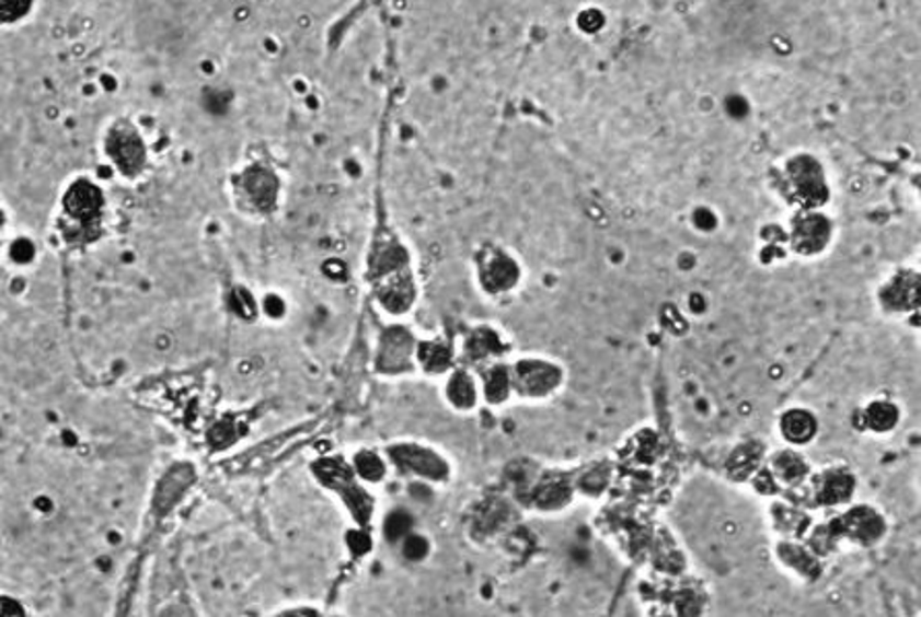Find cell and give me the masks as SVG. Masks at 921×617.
<instances>
[{"instance_id":"cell-1","label":"cell","mask_w":921,"mask_h":617,"mask_svg":"<svg viewBox=\"0 0 921 617\" xmlns=\"http://www.w3.org/2000/svg\"><path fill=\"white\" fill-rule=\"evenodd\" d=\"M773 190L792 211L827 209L832 199L825 162L813 151H794L773 167Z\"/></svg>"},{"instance_id":"cell-2","label":"cell","mask_w":921,"mask_h":617,"mask_svg":"<svg viewBox=\"0 0 921 617\" xmlns=\"http://www.w3.org/2000/svg\"><path fill=\"white\" fill-rule=\"evenodd\" d=\"M106 209L104 193L90 178L71 182L62 195V237L72 244H90L100 236Z\"/></svg>"},{"instance_id":"cell-3","label":"cell","mask_w":921,"mask_h":617,"mask_svg":"<svg viewBox=\"0 0 921 617\" xmlns=\"http://www.w3.org/2000/svg\"><path fill=\"white\" fill-rule=\"evenodd\" d=\"M785 248L802 260H816L827 255L837 240V221L827 209L792 211L783 228Z\"/></svg>"},{"instance_id":"cell-4","label":"cell","mask_w":921,"mask_h":617,"mask_svg":"<svg viewBox=\"0 0 921 617\" xmlns=\"http://www.w3.org/2000/svg\"><path fill=\"white\" fill-rule=\"evenodd\" d=\"M874 306L888 321H909L921 308V272L918 267H895L874 290Z\"/></svg>"},{"instance_id":"cell-5","label":"cell","mask_w":921,"mask_h":617,"mask_svg":"<svg viewBox=\"0 0 921 617\" xmlns=\"http://www.w3.org/2000/svg\"><path fill=\"white\" fill-rule=\"evenodd\" d=\"M834 519L829 523L837 542H848L855 547H876L883 544L890 531V521L883 510L870 502H851L843 509L834 510Z\"/></svg>"},{"instance_id":"cell-6","label":"cell","mask_w":921,"mask_h":617,"mask_svg":"<svg viewBox=\"0 0 921 617\" xmlns=\"http://www.w3.org/2000/svg\"><path fill=\"white\" fill-rule=\"evenodd\" d=\"M513 393L521 400H545L559 395L566 381L564 365L545 356H523L510 362Z\"/></svg>"},{"instance_id":"cell-7","label":"cell","mask_w":921,"mask_h":617,"mask_svg":"<svg viewBox=\"0 0 921 617\" xmlns=\"http://www.w3.org/2000/svg\"><path fill=\"white\" fill-rule=\"evenodd\" d=\"M808 502L816 510H839L851 504L860 490V475L845 461H831L813 469L806 486Z\"/></svg>"},{"instance_id":"cell-8","label":"cell","mask_w":921,"mask_h":617,"mask_svg":"<svg viewBox=\"0 0 921 617\" xmlns=\"http://www.w3.org/2000/svg\"><path fill=\"white\" fill-rule=\"evenodd\" d=\"M104 155L112 167L125 178H139L149 162V147L141 128L130 118H116L110 123L102 139Z\"/></svg>"},{"instance_id":"cell-9","label":"cell","mask_w":921,"mask_h":617,"mask_svg":"<svg viewBox=\"0 0 921 617\" xmlns=\"http://www.w3.org/2000/svg\"><path fill=\"white\" fill-rule=\"evenodd\" d=\"M523 265L500 244H486L475 255V279L490 298H505L523 283Z\"/></svg>"},{"instance_id":"cell-10","label":"cell","mask_w":921,"mask_h":617,"mask_svg":"<svg viewBox=\"0 0 921 617\" xmlns=\"http://www.w3.org/2000/svg\"><path fill=\"white\" fill-rule=\"evenodd\" d=\"M903 423V407L890 395H874L853 411V430L866 436L895 434Z\"/></svg>"},{"instance_id":"cell-11","label":"cell","mask_w":921,"mask_h":617,"mask_svg":"<svg viewBox=\"0 0 921 617\" xmlns=\"http://www.w3.org/2000/svg\"><path fill=\"white\" fill-rule=\"evenodd\" d=\"M391 461L399 472L412 473L426 481H447L451 477L449 461L422 444H399L391 449Z\"/></svg>"},{"instance_id":"cell-12","label":"cell","mask_w":921,"mask_h":617,"mask_svg":"<svg viewBox=\"0 0 921 617\" xmlns=\"http://www.w3.org/2000/svg\"><path fill=\"white\" fill-rule=\"evenodd\" d=\"M764 467H767V472L773 475V479L778 481L781 491L804 490V486H806V481L813 473V463L808 461L804 451L794 449V446H785V444H781L778 449L767 453Z\"/></svg>"},{"instance_id":"cell-13","label":"cell","mask_w":921,"mask_h":617,"mask_svg":"<svg viewBox=\"0 0 921 617\" xmlns=\"http://www.w3.org/2000/svg\"><path fill=\"white\" fill-rule=\"evenodd\" d=\"M775 430L781 444L804 451L813 446L816 438L820 436V418L816 416L813 407L790 405L779 411Z\"/></svg>"},{"instance_id":"cell-14","label":"cell","mask_w":921,"mask_h":617,"mask_svg":"<svg viewBox=\"0 0 921 617\" xmlns=\"http://www.w3.org/2000/svg\"><path fill=\"white\" fill-rule=\"evenodd\" d=\"M417 344L403 327L387 328L380 337L377 365L382 374H403L414 368Z\"/></svg>"},{"instance_id":"cell-15","label":"cell","mask_w":921,"mask_h":617,"mask_svg":"<svg viewBox=\"0 0 921 617\" xmlns=\"http://www.w3.org/2000/svg\"><path fill=\"white\" fill-rule=\"evenodd\" d=\"M508 349H510V346H508L505 335L498 328H494L492 325H475L465 335L459 353H463V358L471 365L480 368L484 363L505 360Z\"/></svg>"},{"instance_id":"cell-16","label":"cell","mask_w":921,"mask_h":617,"mask_svg":"<svg viewBox=\"0 0 921 617\" xmlns=\"http://www.w3.org/2000/svg\"><path fill=\"white\" fill-rule=\"evenodd\" d=\"M775 558L802 581L813 582L822 577V560L804 539H778Z\"/></svg>"},{"instance_id":"cell-17","label":"cell","mask_w":921,"mask_h":617,"mask_svg":"<svg viewBox=\"0 0 921 617\" xmlns=\"http://www.w3.org/2000/svg\"><path fill=\"white\" fill-rule=\"evenodd\" d=\"M767 444L760 438H744L736 442L725 458V475L736 484H748L767 458Z\"/></svg>"},{"instance_id":"cell-18","label":"cell","mask_w":921,"mask_h":617,"mask_svg":"<svg viewBox=\"0 0 921 617\" xmlns=\"http://www.w3.org/2000/svg\"><path fill=\"white\" fill-rule=\"evenodd\" d=\"M445 399L454 411H461V414H470L473 409H477L482 400L477 374H473L465 365L452 368L445 381Z\"/></svg>"},{"instance_id":"cell-19","label":"cell","mask_w":921,"mask_h":617,"mask_svg":"<svg viewBox=\"0 0 921 617\" xmlns=\"http://www.w3.org/2000/svg\"><path fill=\"white\" fill-rule=\"evenodd\" d=\"M477 381H480L482 400L488 403L490 407H503L515 397L510 362H506V360H496V362L480 365Z\"/></svg>"},{"instance_id":"cell-20","label":"cell","mask_w":921,"mask_h":617,"mask_svg":"<svg viewBox=\"0 0 921 617\" xmlns=\"http://www.w3.org/2000/svg\"><path fill=\"white\" fill-rule=\"evenodd\" d=\"M279 184L275 181L272 170L263 165H253L244 172L240 182V193L244 199L253 205L256 211H269L277 199Z\"/></svg>"},{"instance_id":"cell-21","label":"cell","mask_w":921,"mask_h":617,"mask_svg":"<svg viewBox=\"0 0 921 617\" xmlns=\"http://www.w3.org/2000/svg\"><path fill=\"white\" fill-rule=\"evenodd\" d=\"M414 275L407 271L393 272L380 279L379 300L382 308L391 314H405L416 302Z\"/></svg>"},{"instance_id":"cell-22","label":"cell","mask_w":921,"mask_h":617,"mask_svg":"<svg viewBox=\"0 0 921 617\" xmlns=\"http://www.w3.org/2000/svg\"><path fill=\"white\" fill-rule=\"evenodd\" d=\"M769 512L779 539H806V535L813 531L810 514L794 504L778 500L771 504Z\"/></svg>"},{"instance_id":"cell-23","label":"cell","mask_w":921,"mask_h":617,"mask_svg":"<svg viewBox=\"0 0 921 617\" xmlns=\"http://www.w3.org/2000/svg\"><path fill=\"white\" fill-rule=\"evenodd\" d=\"M457 349L447 339H430L417 344L416 362L433 376H447L454 365Z\"/></svg>"},{"instance_id":"cell-24","label":"cell","mask_w":921,"mask_h":617,"mask_svg":"<svg viewBox=\"0 0 921 617\" xmlns=\"http://www.w3.org/2000/svg\"><path fill=\"white\" fill-rule=\"evenodd\" d=\"M575 490V481L561 475H543L533 488V502L540 510H559L571 502V496Z\"/></svg>"},{"instance_id":"cell-25","label":"cell","mask_w":921,"mask_h":617,"mask_svg":"<svg viewBox=\"0 0 921 617\" xmlns=\"http://www.w3.org/2000/svg\"><path fill=\"white\" fill-rule=\"evenodd\" d=\"M354 473L366 484H380L387 475V463L375 451H360L354 456Z\"/></svg>"},{"instance_id":"cell-26","label":"cell","mask_w":921,"mask_h":617,"mask_svg":"<svg viewBox=\"0 0 921 617\" xmlns=\"http://www.w3.org/2000/svg\"><path fill=\"white\" fill-rule=\"evenodd\" d=\"M34 2L27 0H0V21L2 25H18L19 21L30 18Z\"/></svg>"},{"instance_id":"cell-27","label":"cell","mask_w":921,"mask_h":617,"mask_svg":"<svg viewBox=\"0 0 921 617\" xmlns=\"http://www.w3.org/2000/svg\"><path fill=\"white\" fill-rule=\"evenodd\" d=\"M746 486H750L759 496H767V498H778L779 493H783L778 486V481L773 479L771 473L767 472L764 465L752 475V479Z\"/></svg>"},{"instance_id":"cell-28","label":"cell","mask_w":921,"mask_h":617,"mask_svg":"<svg viewBox=\"0 0 921 617\" xmlns=\"http://www.w3.org/2000/svg\"><path fill=\"white\" fill-rule=\"evenodd\" d=\"M410 525H412L410 514H405V512H393L387 519V523H384V533H387L389 539L395 542V539H401V537H407Z\"/></svg>"},{"instance_id":"cell-29","label":"cell","mask_w":921,"mask_h":617,"mask_svg":"<svg viewBox=\"0 0 921 617\" xmlns=\"http://www.w3.org/2000/svg\"><path fill=\"white\" fill-rule=\"evenodd\" d=\"M426 551H428V544H426V539H422V537H407L405 539V556L410 558V560H419L422 556H426Z\"/></svg>"}]
</instances>
